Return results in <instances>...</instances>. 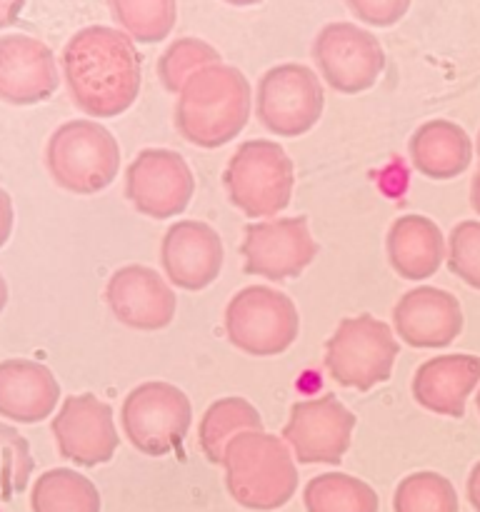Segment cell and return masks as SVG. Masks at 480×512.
Masks as SVG:
<instances>
[{"instance_id":"obj_1","label":"cell","mask_w":480,"mask_h":512,"mask_svg":"<svg viewBox=\"0 0 480 512\" xmlns=\"http://www.w3.org/2000/svg\"><path fill=\"white\" fill-rule=\"evenodd\" d=\"M63 80L75 108L88 118H118L133 108L143 85V58L120 28L88 25L65 43Z\"/></svg>"},{"instance_id":"obj_2","label":"cell","mask_w":480,"mask_h":512,"mask_svg":"<svg viewBox=\"0 0 480 512\" xmlns=\"http://www.w3.org/2000/svg\"><path fill=\"white\" fill-rule=\"evenodd\" d=\"M250 83L238 68L208 65L190 75L175 100V130L195 148L228 145L250 118Z\"/></svg>"},{"instance_id":"obj_3","label":"cell","mask_w":480,"mask_h":512,"mask_svg":"<svg viewBox=\"0 0 480 512\" xmlns=\"http://www.w3.org/2000/svg\"><path fill=\"white\" fill-rule=\"evenodd\" d=\"M223 468L230 498L245 510H280L298 490L293 450L265 430H250L230 440Z\"/></svg>"},{"instance_id":"obj_4","label":"cell","mask_w":480,"mask_h":512,"mask_svg":"<svg viewBox=\"0 0 480 512\" xmlns=\"http://www.w3.org/2000/svg\"><path fill=\"white\" fill-rule=\"evenodd\" d=\"M45 168L53 183L68 193H103L120 173V145L98 120H68L48 138Z\"/></svg>"},{"instance_id":"obj_5","label":"cell","mask_w":480,"mask_h":512,"mask_svg":"<svg viewBox=\"0 0 480 512\" xmlns=\"http://www.w3.org/2000/svg\"><path fill=\"white\" fill-rule=\"evenodd\" d=\"M223 185L228 200L245 218L273 220L293 198V160L275 140H245L228 160Z\"/></svg>"},{"instance_id":"obj_6","label":"cell","mask_w":480,"mask_h":512,"mask_svg":"<svg viewBox=\"0 0 480 512\" xmlns=\"http://www.w3.org/2000/svg\"><path fill=\"white\" fill-rule=\"evenodd\" d=\"M398 340L388 323L363 313L343 318L325 343V370L338 385L368 393L390 380Z\"/></svg>"},{"instance_id":"obj_7","label":"cell","mask_w":480,"mask_h":512,"mask_svg":"<svg viewBox=\"0 0 480 512\" xmlns=\"http://www.w3.org/2000/svg\"><path fill=\"white\" fill-rule=\"evenodd\" d=\"M225 335L240 353L273 358L298 340V308L280 290L248 285L238 290L225 308Z\"/></svg>"},{"instance_id":"obj_8","label":"cell","mask_w":480,"mask_h":512,"mask_svg":"<svg viewBox=\"0 0 480 512\" xmlns=\"http://www.w3.org/2000/svg\"><path fill=\"white\" fill-rule=\"evenodd\" d=\"M193 420L188 395L170 383L150 380L130 390L120 408V425L138 453L163 458L183 445Z\"/></svg>"},{"instance_id":"obj_9","label":"cell","mask_w":480,"mask_h":512,"mask_svg":"<svg viewBox=\"0 0 480 512\" xmlns=\"http://www.w3.org/2000/svg\"><path fill=\"white\" fill-rule=\"evenodd\" d=\"M325 108L320 78L300 63L265 70L255 93V115L268 133L300 138L318 125Z\"/></svg>"},{"instance_id":"obj_10","label":"cell","mask_w":480,"mask_h":512,"mask_svg":"<svg viewBox=\"0 0 480 512\" xmlns=\"http://www.w3.org/2000/svg\"><path fill=\"white\" fill-rule=\"evenodd\" d=\"M313 60L320 78L343 95H358L378 83L385 50L370 30L355 23H328L313 40Z\"/></svg>"},{"instance_id":"obj_11","label":"cell","mask_w":480,"mask_h":512,"mask_svg":"<svg viewBox=\"0 0 480 512\" xmlns=\"http://www.w3.org/2000/svg\"><path fill=\"white\" fill-rule=\"evenodd\" d=\"M193 193V170L175 150L145 148L125 170V198L150 220H168L185 213Z\"/></svg>"},{"instance_id":"obj_12","label":"cell","mask_w":480,"mask_h":512,"mask_svg":"<svg viewBox=\"0 0 480 512\" xmlns=\"http://www.w3.org/2000/svg\"><path fill=\"white\" fill-rule=\"evenodd\" d=\"M355 423V415L335 395H323L295 403L280 438L300 465H340Z\"/></svg>"},{"instance_id":"obj_13","label":"cell","mask_w":480,"mask_h":512,"mask_svg":"<svg viewBox=\"0 0 480 512\" xmlns=\"http://www.w3.org/2000/svg\"><path fill=\"white\" fill-rule=\"evenodd\" d=\"M243 270L265 280L298 278L315 258L318 243L308 228V218H273L258 220L245 228Z\"/></svg>"},{"instance_id":"obj_14","label":"cell","mask_w":480,"mask_h":512,"mask_svg":"<svg viewBox=\"0 0 480 512\" xmlns=\"http://www.w3.org/2000/svg\"><path fill=\"white\" fill-rule=\"evenodd\" d=\"M50 430L60 458L80 468H98L110 463L120 445L113 408L93 393L65 398Z\"/></svg>"},{"instance_id":"obj_15","label":"cell","mask_w":480,"mask_h":512,"mask_svg":"<svg viewBox=\"0 0 480 512\" xmlns=\"http://www.w3.org/2000/svg\"><path fill=\"white\" fill-rule=\"evenodd\" d=\"M105 300L118 323L143 333L168 328L178 310V298L168 280L145 265L115 270L105 285Z\"/></svg>"},{"instance_id":"obj_16","label":"cell","mask_w":480,"mask_h":512,"mask_svg":"<svg viewBox=\"0 0 480 512\" xmlns=\"http://www.w3.org/2000/svg\"><path fill=\"white\" fill-rule=\"evenodd\" d=\"M225 250L220 235L200 220H178L160 243V265L170 285L198 293L213 285L223 270Z\"/></svg>"},{"instance_id":"obj_17","label":"cell","mask_w":480,"mask_h":512,"mask_svg":"<svg viewBox=\"0 0 480 512\" xmlns=\"http://www.w3.org/2000/svg\"><path fill=\"white\" fill-rule=\"evenodd\" d=\"M463 325L460 300L433 285L408 290L393 308L395 335L410 348H448L460 338Z\"/></svg>"},{"instance_id":"obj_18","label":"cell","mask_w":480,"mask_h":512,"mask_svg":"<svg viewBox=\"0 0 480 512\" xmlns=\"http://www.w3.org/2000/svg\"><path fill=\"white\" fill-rule=\"evenodd\" d=\"M55 55L33 35L0 38V100L8 105H38L58 90Z\"/></svg>"},{"instance_id":"obj_19","label":"cell","mask_w":480,"mask_h":512,"mask_svg":"<svg viewBox=\"0 0 480 512\" xmlns=\"http://www.w3.org/2000/svg\"><path fill=\"white\" fill-rule=\"evenodd\" d=\"M480 385V358L453 353L430 358L415 370L413 398L428 413L443 418H465V403Z\"/></svg>"},{"instance_id":"obj_20","label":"cell","mask_w":480,"mask_h":512,"mask_svg":"<svg viewBox=\"0 0 480 512\" xmlns=\"http://www.w3.org/2000/svg\"><path fill=\"white\" fill-rule=\"evenodd\" d=\"M60 403V385L50 368L30 358L0 360V418L35 425Z\"/></svg>"},{"instance_id":"obj_21","label":"cell","mask_w":480,"mask_h":512,"mask_svg":"<svg viewBox=\"0 0 480 512\" xmlns=\"http://www.w3.org/2000/svg\"><path fill=\"white\" fill-rule=\"evenodd\" d=\"M445 238L438 225L425 215H403L395 220L385 238L390 268L403 280L433 278L445 263Z\"/></svg>"},{"instance_id":"obj_22","label":"cell","mask_w":480,"mask_h":512,"mask_svg":"<svg viewBox=\"0 0 480 512\" xmlns=\"http://www.w3.org/2000/svg\"><path fill=\"white\" fill-rule=\"evenodd\" d=\"M410 163L428 180H453L470 168L473 143L453 120H428L410 138Z\"/></svg>"},{"instance_id":"obj_23","label":"cell","mask_w":480,"mask_h":512,"mask_svg":"<svg viewBox=\"0 0 480 512\" xmlns=\"http://www.w3.org/2000/svg\"><path fill=\"white\" fill-rule=\"evenodd\" d=\"M250 430H263V418L248 400L230 395V398L215 400L205 410V415L200 418L198 445L208 463L223 465L225 448L230 440L238 438L240 433H250Z\"/></svg>"},{"instance_id":"obj_24","label":"cell","mask_w":480,"mask_h":512,"mask_svg":"<svg viewBox=\"0 0 480 512\" xmlns=\"http://www.w3.org/2000/svg\"><path fill=\"white\" fill-rule=\"evenodd\" d=\"M100 493L85 475L70 468H53L40 475L30 493L33 512H100Z\"/></svg>"},{"instance_id":"obj_25","label":"cell","mask_w":480,"mask_h":512,"mask_svg":"<svg viewBox=\"0 0 480 512\" xmlns=\"http://www.w3.org/2000/svg\"><path fill=\"white\" fill-rule=\"evenodd\" d=\"M308 512H378L375 490L348 473H325L310 480L303 490Z\"/></svg>"},{"instance_id":"obj_26","label":"cell","mask_w":480,"mask_h":512,"mask_svg":"<svg viewBox=\"0 0 480 512\" xmlns=\"http://www.w3.org/2000/svg\"><path fill=\"white\" fill-rule=\"evenodd\" d=\"M123 33L138 43H160L178 20V0H108Z\"/></svg>"},{"instance_id":"obj_27","label":"cell","mask_w":480,"mask_h":512,"mask_svg":"<svg viewBox=\"0 0 480 512\" xmlns=\"http://www.w3.org/2000/svg\"><path fill=\"white\" fill-rule=\"evenodd\" d=\"M395 512H460L453 483L433 470H420L403 478L393 495Z\"/></svg>"},{"instance_id":"obj_28","label":"cell","mask_w":480,"mask_h":512,"mask_svg":"<svg viewBox=\"0 0 480 512\" xmlns=\"http://www.w3.org/2000/svg\"><path fill=\"white\" fill-rule=\"evenodd\" d=\"M220 63V53L200 38H178L158 58V78L168 93H180L185 80L200 68Z\"/></svg>"},{"instance_id":"obj_29","label":"cell","mask_w":480,"mask_h":512,"mask_svg":"<svg viewBox=\"0 0 480 512\" xmlns=\"http://www.w3.org/2000/svg\"><path fill=\"white\" fill-rule=\"evenodd\" d=\"M35 460L30 445L13 425L0 423V500L8 503L23 493L33 475Z\"/></svg>"},{"instance_id":"obj_30","label":"cell","mask_w":480,"mask_h":512,"mask_svg":"<svg viewBox=\"0 0 480 512\" xmlns=\"http://www.w3.org/2000/svg\"><path fill=\"white\" fill-rule=\"evenodd\" d=\"M445 248L450 273L473 290H480V220H463L455 225Z\"/></svg>"},{"instance_id":"obj_31","label":"cell","mask_w":480,"mask_h":512,"mask_svg":"<svg viewBox=\"0 0 480 512\" xmlns=\"http://www.w3.org/2000/svg\"><path fill=\"white\" fill-rule=\"evenodd\" d=\"M345 5L355 18H360V23L375 28H390L400 23L410 10V0H345Z\"/></svg>"},{"instance_id":"obj_32","label":"cell","mask_w":480,"mask_h":512,"mask_svg":"<svg viewBox=\"0 0 480 512\" xmlns=\"http://www.w3.org/2000/svg\"><path fill=\"white\" fill-rule=\"evenodd\" d=\"M15 225V210H13V198H10L8 190L0 185V248L10 240Z\"/></svg>"},{"instance_id":"obj_33","label":"cell","mask_w":480,"mask_h":512,"mask_svg":"<svg viewBox=\"0 0 480 512\" xmlns=\"http://www.w3.org/2000/svg\"><path fill=\"white\" fill-rule=\"evenodd\" d=\"M465 495H468V503L473 505V510L480 512V460L470 470L468 483H465Z\"/></svg>"},{"instance_id":"obj_34","label":"cell","mask_w":480,"mask_h":512,"mask_svg":"<svg viewBox=\"0 0 480 512\" xmlns=\"http://www.w3.org/2000/svg\"><path fill=\"white\" fill-rule=\"evenodd\" d=\"M25 0H0V28H8L20 18Z\"/></svg>"},{"instance_id":"obj_35","label":"cell","mask_w":480,"mask_h":512,"mask_svg":"<svg viewBox=\"0 0 480 512\" xmlns=\"http://www.w3.org/2000/svg\"><path fill=\"white\" fill-rule=\"evenodd\" d=\"M470 205H473L475 213L480 215V168L478 173H475L473 183H470Z\"/></svg>"},{"instance_id":"obj_36","label":"cell","mask_w":480,"mask_h":512,"mask_svg":"<svg viewBox=\"0 0 480 512\" xmlns=\"http://www.w3.org/2000/svg\"><path fill=\"white\" fill-rule=\"evenodd\" d=\"M5 305H8V283H5L3 273H0V313L5 310Z\"/></svg>"},{"instance_id":"obj_37","label":"cell","mask_w":480,"mask_h":512,"mask_svg":"<svg viewBox=\"0 0 480 512\" xmlns=\"http://www.w3.org/2000/svg\"><path fill=\"white\" fill-rule=\"evenodd\" d=\"M223 3L235 5V8H250V5H258L263 3V0H223Z\"/></svg>"},{"instance_id":"obj_38","label":"cell","mask_w":480,"mask_h":512,"mask_svg":"<svg viewBox=\"0 0 480 512\" xmlns=\"http://www.w3.org/2000/svg\"><path fill=\"white\" fill-rule=\"evenodd\" d=\"M475 405H478V413H480V393H478V398H475Z\"/></svg>"},{"instance_id":"obj_39","label":"cell","mask_w":480,"mask_h":512,"mask_svg":"<svg viewBox=\"0 0 480 512\" xmlns=\"http://www.w3.org/2000/svg\"><path fill=\"white\" fill-rule=\"evenodd\" d=\"M478 153H480V133H478Z\"/></svg>"}]
</instances>
